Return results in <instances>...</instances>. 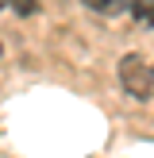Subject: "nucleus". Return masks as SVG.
Segmentation results:
<instances>
[{"mask_svg":"<svg viewBox=\"0 0 154 158\" xmlns=\"http://www.w3.org/2000/svg\"><path fill=\"white\" fill-rule=\"evenodd\" d=\"M0 58H4V46H0Z\"/></svg>","mask_w":154,"mask_h":158,"instance_id":"423d86ee","label":"nucleus"},{"mask_svg":"<svg viewBox=\"0 0 154 158\" xmlns=\"http://www.w3.org/2000/svg\"><path fill=\"white\" fill-rule=\"evenodd\" d=\"M12 8H15L19 15H35V12H38V0H12Z\"/></svg>","mask_w":154,"mask_h":158,"instance_id":"20e7f679","label":"nucleus"},{"mask_svg":"<svg viewBox=\"0 0 154 158\" xmlns=\"http://www.w3.org/2000/svg\"><path fill=\"white\" fill-rule=\"evenodd\" d=\"M8 4H12V0H0V8H8Z\"/></svg>","mask_w":154,"mask_h":158,"instance_id":"39448f33","label":"nucleus"},{"mask_svg":"<svg viewBox=\"0 0 154 158\" xmlns=\"http://www.w3.org/2000/svg\"><path fill=\"white\" fill-rule=\"evenodd\" d=\"M127 8H131L139 27H154V0H131Z\"/></svg>","mask_w":154,"mask_h":158,"instance_id":"f03ea898","label":"nucleus"},{"mask_svg":"<svg viewBox=\"0 0 154 158\" xmlns=\"http://www.w3.org/2000/svg\"><path fill=\"white\" fill-rule=\"evenodd\" d=\"M85 8H92V12H104V15H116V12H123V0H85Z\"/></svg>","mask_w":154,"mask_h":158,"instance_id":"7ed1b4c3","label":"nucleus"},{"mask_svg":"<svg viewBox=\"0 0 154 158\" xmlns=\"http://www.w3.org/2000/svg\"><path fill=\"white\" fill-rule=\"evenodd\" d=\"M120 85H123L127 97L150 100L154 97V69L146 66L139 54H123V58H120Z\"/></svg>","mask_w":154,"mask_h":158,"instance_id":"f257e3e1","label":"nucleus"}]
</instances>
